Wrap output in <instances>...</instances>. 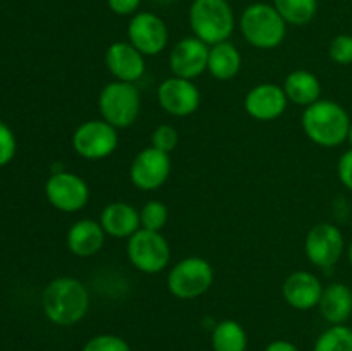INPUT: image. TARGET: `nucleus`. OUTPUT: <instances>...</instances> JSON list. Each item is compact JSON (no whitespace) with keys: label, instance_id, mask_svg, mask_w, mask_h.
<instances>
[{"label":"nucleus","instance_id":"obj_1","mask_svg":"<svg viewBox=\"0 0 352 351\" xmlns=\"http://www.w3.org/2000/svg\"><path fill=\"white\" fill-rule=\"evenodd\" d=\"M41 306L47 319L55 326H76L88 313L89 291L79 279L57 277L45 288Z\"/></svg>","mask_w":352,"mask_h":351},{"label":"nucleus","instance_id":"obj_2","mask_svg":"<svg viewBox=\"0 0 352 351\" xmlns=\"http://www.w3.org/2000/svg\"><path fill=\"white\" fill-rule=\"evenodd\" d=\"M351 117L340 103L322 100L306 107L301 117V126L308 140L322 148H336L347 141Z\"/></svg>","mask_w":352,"mask_h":351},{"label":"nucleus","instance_id":"obj_3","mask_svg":"<svg viewBox=\"0 0 352 351\" xmlns=\"http://www.w3.org/2000/svg\"><path fill=\"white\" fill-rule=\"evenodd\" d=\"M237 26L251 47L274 50L284 43L289 24L278 14L274 3L253 2L241 12Z\"/></svg>","mask_w":352,"mask_h":351},{"label":"nucleus","instance_id":"obj_4","mask_svg":"<svg viewBox=\"0 0 352 351\" xmlns=\"http://www.w3.org/2000/svg\"><path fill=\"white\" fill-rule=\"evenodd\" d=\"M188 19L192 36L208 47L229 40L237 24L229 0H192Z\"/></svg>","mask_w":352,"mask_h":351},{"label":"nucleus","instance_id":"obj_5","mask_svg":"<svg viewBox=\"0 0 352 351\" xmlns=\"http://www.w3.org/2000/svg\"><path fill=\"white\" fill-rule=\"evenodd\" d=\"M98 110L103 120L117 129H127L138 120L141 112V95L134 83H107L98 95Z\"/></svg>","mask_w":352,"mask_h":351},{"label":"nucleus","instance_id":"obj_6","mask_svg":"<svg viewBox=\"0 0 352 351\" xmlns=\"http://www.w3.org/2000/svg\"><path fill=\"white\" fill-rule=\"evenodd\" d=\"M215 281L212 264L201 257L179 260L167 274V289L177 299H196L208 292Z\"/></svg>","mask_w":352,"mask_h":351},{"label":"nucleus","instance_id":"obj_7","mask_svg":"<svg viewBox=\"0 0 352 351\" xmlns=\"http://www.w3.org/2000/svg\"><path fill=\"white\" fill-rule=\"evenodd\" d=\"M127 258L143 274H160L170 262V244L158 231L140 229L127 240Z\"/></svg>","mask_w":352,"mask_h":351},{"label":"nucleus","instance_id":"obj_8","mask_svg":"<svg viewBox=\"0 0 352 351\" xmlns=\"http://www.w3.org/2000/svg\"><path fill=\"white\" fill-rule=\"evenodd\" d=\"M117 131L102 117L85 120L72 133V148L85 160H103L119 147Z\"/></svg>","mask_w":352,"mask_h":351},{"label":"nucleus","instance_id":"obj_9","mask_svg":"<svg viewBox=\"0 0 352 351\" xmlns=\"http://www.w3.org/2000/svg\"><path fill=\"white\" fill-rule=\"evenodd\" d=\"M344 234L336 224L320 222L308 231L305 240V253L309 264L320 270H330L342 258Z\"/></svg>","mask_w":352,"mask_h":351},{"label":"nucleus","instance_id":"obj_10","mask_svg":"<svg viewBox=\"0 0 352 351\" xmlns=\"http://www.w3.org/2000/svg\"><path fill=\"white\" fill-rule=\"evenodd\" d=\"M45 196L54 209L76 213L88 205L89 186L76 172L54 171L45 182Z\"/></svg>","mask_w":352,"mask_h":351},{"label":"nucleus","instance_id":"obj_11","mask_svg":"<svg viewBox=\"0 0 352 351\" xmlns=\"http://www.w3.org/2000/svg\"><path fill=\"white\" fill-rule=\"evenodd\" d=\"M127 41L144 57H157L168 43V28L157 14L136 12L127 24Z\"/></svg>","mask_w":352,"mask_h":351},{"label":"nucleus","instance_id":"obj_12","mask_svg":"<svg viewBox=\"0 0 352 351\" xmlns=\"http://www.w3.org/2000/svg\"><path fill=\"white\" fill-rule=\"evenodd\" d=\"M172 172L170 155L153 147L138 151L129 165V179L141 191H157L167 182Z\"/></svg>","mask_w":352,"mask_h":351},{"label":"nucleus","instance_id":"obj_13","mask_svg":"<svg viewBox=\"0 0 352 351\" xmlns=\"http://www.w3.org/2000/svg\"><path fill=\"white\" fill-rule=\"evenodd\" d=\"M157 102L168 116L188 117L201 105V92L191 79L170 76L158 85Z\"/></svg>","mask_w":352,"mask_h":351},{"label":"nucleus","instance_id":"obj_14","mask_svg":"<svg viewBox=\"0 0 352 351\" xmlns=\"http://www.w3.org/2000/svg\"><path fill=\"white\" fill-rule=\"evenodd\" d=\"M210 47L196 36L181 38L172 47L168 55V67L172 76L182 79H196L208 67Z\"/></svg>","mask_w":352,"mask_h":351},{"label":"nucleus","instance_id":"obj_15","mask_svg":"<svg viewBox=\"0 0 352 351\" xmlns=\"http://www.w3.org/2000/svg\"><path fill=\"white\" fill-rule=\"evenodd\" d=\"M289 100L284 88L274 83H260L244 96V110L248 116L260 123H272L284 116Z\"/></svg>","mask_w":352,"mask_h":351},{"label":"nucleus","instance_id":"obj_16","mask_svg":"<svg viewBox=\"0 0 352 351\" xmlns=\"http://www.w3.org/2000/svg\"><path fill=\"white\" fill-rule=\"evenodd\" d=\"M105 65L117 81L136 85L146 72V57L129 41H113L105 50Z\"/></svg>","mask_w":352,"mask_h":351},{"label":"nucleus","instance_id":"obj_17","mask_svg":"<svg viewBox=\"0 0 352 351\" xmlns=\"http://www.w3.org/2000/svg\"><path fill=\"white\" fill-rule=\"evenodd\" d=\"M322 292V281L318 279V275L308 270L291 272L282 284V296H284L285 303L301 312L318 306Z\"/></svg>","mask_w":352,"mask_h":351},{"label":"nucleus","instance_id":"obj_18","mask_svg":"<svg viewBox=\"0 0 352 351\" xmlns=\"http://www.w3.org/2000/svg\"><path fill=\"white\" fill-rule=\"evenodd\" d=\"M107 234L102 224L93 219H79L69 227L65 234L67 250L78 258L95 257L103 248Z\"/></svg>","mask_w":352,"mask_h":351},{"label":"nucleus","instance_id":"obj_19","mask_svg":"<svg viewBox=\"0 0 352 351\" xmlns=\"http://www.w3.org/2000/svg\"><path fill=\"white\" fill-rule=\"evenodd\" d=\"M98 222L107 236L116 240H129L141 229L140 210L127 202H112L103 206Z\"/></svg>","mask_w":352,"mask_h":351},{"label":"nucleus","instance_id":"obj_20","mask_svg":"<svg viewBox=\"0 0 352 351\" xmlns=\"http://www.w3.org/2000/svg\"><path fill=\"white\" fill-rule=\"evenodd\" d=\"M318 308L330 326H342L349 322L352 315V289L344 282H332L323 288Z\"/></svg>","mask_w":352,"mask_h":351},{"label":"nucleus","instance_id":"obj_21","mask_svg":"<svg viewBox=\"0 0 352 351\" xmlns=\"http://www.w3.org/2000/svg\"><path fill=\"white\" fill-rule=\"evenodd\" d=\"M285 96L291 103L299 107H309L311 103L318 102L322 96V83L318 76L306 69H296L285 76L282 83Z\"/></svg>","mask_w":352,"mask_h":351},{"label":"nucleus","instance_id":"obj_22","mask_svg":"<svg viewBox=\"0 0 352 351\" xmlns=\"http://www.w3.org/2000/svg\"><path fill=\"white\" fill-rule=\"evenodd\" d=\"M241 67H243V55L232 41L227 40L210 47L206 71L210 72L213 79L230 81L239 74Z\"/></svg>","mask_w":352,"mask_h":351},{"label":"nucleus","instance_id":"obj_23","mask_svg":"<svg viewBox=\"0 0 352 351\" xmlns=\"http://www.w3.org/2000/svg\"><path fill=\"white\" fill-rule=\"evenodd\" d=\"M213 351H248V332L237 320L226 319L212 330Z\"/></svg>","mask_w":352,"mask_h":351},{"label":"nucleus","instance_id":"obj_24","mask_svg":"<svg viewBox=\"0 0 352 351\" xmlns=\"http://www.w3.org/2000/svg\"><path fill=\"white\" fill-rule=\"evenodd\" d=\"M274 7L291 26H306L318 10V0H274Z\"/></svg>","mask_w":352,"mask_h":351},{"label":"nucleus","instance_id":"obj_25","mask_svg":"<svg viewBox=\"0 0 352 351\" xmlns=\"http://www.w3.org/2000/svg\"><path fill=\"white\" fill-rule=\"evenodd\" d=\"M313 351H352V327L330 326L316 337Z\"/></svg>","mask_w":352,"mask_h":351},{"label":"nucleus","instance_id":"obj_26","mask_svg":"<svg viewBox=\"0 0 352 351\" xmlns=\"http://www.w3.org/2000/svg\"><path fill=\"white\" fill-rule=\"evenodd\" d=\"M141 229L158 231L160 233L168 222V209L160 200H150L140 210Z\"/></svg>","mask_w":352,"mask_h":351},{"label":"nucleus","instance_id":"obj_27","mask_svg":"<svg viewBox=\"0 0 352 351\" xmlns=\"http://www.w3.org/2000/svg\"><path fill=\"white\" fill-rule=\"evenodd\" d=\"M81 351H133L124 337L116 334H98L89 337Z\"/></svg>","mask_w":352,"mask_h":351},{"label":"nucleus","instance_id":"obj_28","mask_svg":"<svg viewBox=\"0 0 352 351\" xmlns=\"http://www.w3.org/2000/svg\"><path fill=\"white\" fill-rule=\"evenodd\" d=\"M179 145V131L172 124H160L151 133V147L170 155Z\"/></svg>","mask_w":352,"mask_h":351},{"label":"nucleus","instance_id":"obj_29","mask_svg":"<svg viewBox=\"0 0 352 351\" xmlns=\"http://www.w3.org/2000/svg\"><path fill=\"white\" fill-rule=\"evenodd\" d=\"M329 55L332 62L339 65L352 64V34L342 33L333 36L329 45Z\"/></svg>","mask_w":352,"mask_h":351},{"label":"nucleus","instance_id":"obj_30","mask_svg":"<svg viewBox=\"0 0 352 351\" xmlns=\"http://www.w3.org/2000/svg\"><path fill=\"white\" fill-rule=\"evenodd\" d=\"M16 136L10 131V127L0 120V167L12 160L14 155H16Z\"/></svg>","mask_w":352,"mask_h":351},{"label":"nucleus","instance_id":"obj_31","mask_svg":"<svg viewBox=\"0 0 352 351\" xmlns=\"http://www.w3.org/2000/svg\"><path fill=\"white\" fill-rule=\"evenodd\" d=\"M337 176H339L340 182L352 191V148L340 155L339 162H337Z\"/></svg>","mask_w":352,"mask_h":351},{"label":"nucleus","instance_id":"obj_32","mask_svg":"<svg viewBox=\"0 0 352 351\" xmlns=\"http://www.w3.org/2000/svg\"><path fill=\"white\" fill-rule=\"evenodd\" d=\"M107 6L116 16L133 17L141 6V0H107Z\"/></svg>","mask_w":352,"mask_h":351},{"label":"nucleus","instance_id":"obj_33","mask_svg":"<svg viewBox=\"0 0 352 351\" xmlns=\"http://www.w3.org/2000/svg\"><path fill=\"white\" fill-rule=\"evenodd\" d=\"M265 351H299V348L296 346L294 343H291V341L277 339L268 343L267 348H265Z\"/></svg>","mask_w":352,"mask_h":351},{"label":"nucleus","instance_id":"obj_34","mask_svg":"<svg viewBox=\"0 0 352 351\" xmlns=\"http://www.w3.org/2000/svg\"><path fill=\"white\" fill-rule=\"evenodd\" d=\"M347 258H349V264H351V267H352V240H351V243H349V248H347Z\"/></svg>","mask_w":352,"mask_h":351},{"label":"nucleus","instance_id":"obj_35","mask_svg":"<svg viewBox=\"0 0 352 351\" xmlns=\"http://www.w3.org/2000/svg\"><path fill=\"white\" fill-rule=\"evenodd\" d=\"M347 141H349V145L352 148V120H351V126H349V134H347Z\"/></svg>","mask_w":352,"mask_h":351},{"label":"nucleus","instance_id":"obj_36","mask_svg":"<svg viewBox=\"0 0 352 351\" xmlns=\"http://www.w3.org/2000/svg\"><path fill=\"white\" fill-rule=\"evenodd\" d=\"M349 322H351V327H352V315H351V320H349Z\"/></svg>","mask_w":352,"mask_h":351},{"label":"nucleus","instance_id":"obj_37","mask_svg":"<svg viewBox=\"0 0 352 351\" xmlns=\"http://www.w3.org/2000/svg\"><path fill=\"white\" fill-rule=\"evenodd\" d=\"M351 224H352V219H351Z\"/></svg>","mask_w":352,"mask_h":351}]
</instances>
